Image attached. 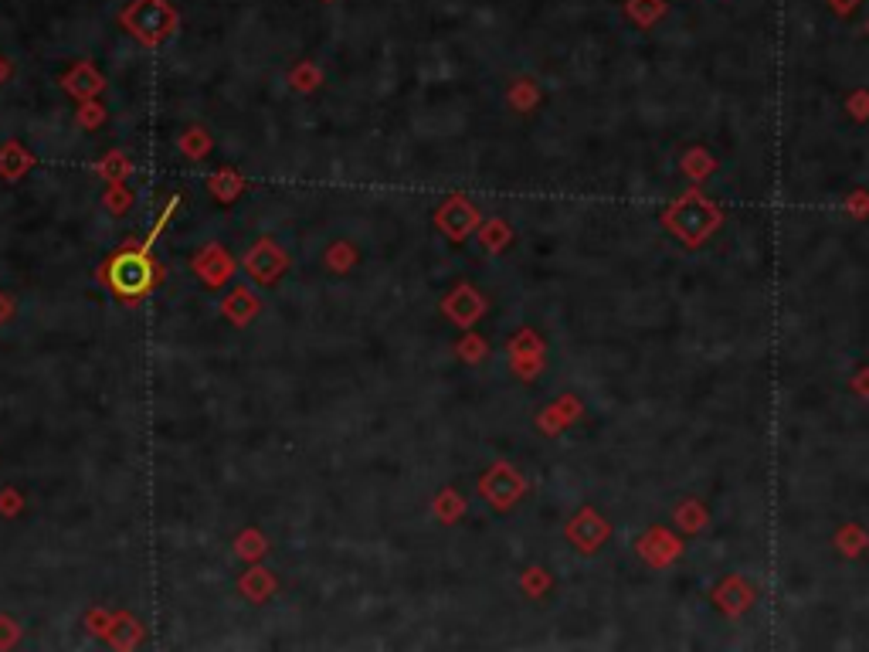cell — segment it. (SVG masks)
Segmentation results:
<instances>
[{"instance_id": "8", "label": "cell", "mask_w": 869, "mask_h": 652, "mask_svg": "<svg viewBox=\"0 0 869 652\" xmlns=\"http://www.w3.org/2000/svg\"><path fill=\"white\" fill-rule=\"evenodd\" d=\"M510 364L523 381L537 377L540 367H544V340H540L533 330H520L510 340Z\"/></svg>"}, {"instance_id": "6", "label": "cell", "mask_w": 869, "mask_h": 652, "mask_svg": "<svg viewBox=\"0 0 869 652\" xmlns=\"http://www.w3.org/2000/svg\"><path fill=\"white\" fill-rule=\"evenodd\" d=\"M608 537H612V523L601 517L598 510H591V506L578 510V517L567 523V540H571L581 554H595Z\"/></svg>"}, {"instance_id": "7", "label": "cell", "mask_w": 869, "mask_h": 652, "mask_svg": "<svg viewBox=\"0 0 869 652\" xmlns=\"http://www.w3.org/2000/svg\"><path fill=\"white\" fill-rule=\"evenodd\" d=\"M435 221H438V228H442L445 235L452 238V242H466L472 231L479 228V211L472 208V204L462 194H452L449 201H445L442 208H438Z\"/></svg>"}, {"instance_id": "10", "label": "cell", "mask_w": 869, "mask_h": 652, "mask_svg": "<svg viewBox=\"0 0 869 652\" xmlns=\"http://www.w3.org/2000/svg\"><path fill=\"white\" fill-rule=\"evenodd\" d=\"M442 310L452 323H459L462 330H469V326H476L479 316L486 313V299L479 296L472 286H455L452 296H445Z\"/></svg>"}, {"instance_id": "11", "label": "cell", "mask_w": 869, "mask_h": 652, "mask_svg": "<svg viewBox=\"0 0 869 652\" xmlns=\"http://www.w3.org/2000/svg\"><path fill=\"white\" fill-rule=\"evenodd\" d=\"M635 547H639V554L652 564V568H666V564H673L676 557L683 554V544L662 527H652Z\"/></svg>"}, {"instance_id": "9", "label": "cell", "mask_w": 869, "mask_h": 652, "mask_svg": "<svg viewBox=\"0 0 869 652\" xmlns=\"http://www.w3.org/2000/svg\"><path fill=\"white\" fill-rule=\"evenodd\" d=\"M194 272L208 289H218L235 276V259H231L221 245H204L201 252L194 255Z\"/></svg>"}, {"instance_id": "4", "label": "cell", "mask_w": 869, "mask_h": 652, "mask_svg": "<svg viewBox=\"0 0 869 652\" xmlns=\"http://www.w3.org/2000/svg\"><path fill=\"white\" fill-rule=\"evenodd\" d=\"M479 493L493 510H510V506L527 493V479H523L510 462H496L489 473L479 479Z\"/></svg>"}, {"instance_id": "2", "label": "cell", "mask_w": 869, "mask_h": 652, "mask_svg": "<svg viewBox=\"0 0 869 652\" xmlns=\"http://www.w3.org/2000/svg\"><path fill=\"white\" fill-rule=\"evenodd\" d=\"M133 242L126 245V252H116L113 259H109L106 265H102V279L109 282V289H113L116 296L123 299H140L150 293L153 286H157V265L150 262V255L146 252H133Z\"/></svg>"}, {"instance_id": "42", "label": "cell", "mask_w": 869, "mask_h": 652, "mask_svg": "<svg viewBox=\"0 0 869 652\" xmlns=\"http://www.w3.org/2000/svg\"><path fill=\"white\" fill-rule=\"evenodd\" d=\"M11 313H14V303H11V299H7L4 293H0V323H4Z\"/></svg>"}, {"instance_id": "34", "label": "cell", "mask_w": 869, "mask_h": 652, "mask_svg": "<svg viewBox=\"0 0 869 652\" xmlns=\"http://www.w3.org/2000/svg\"><path fill=\"white\" fill-rule=\"evenodd\" d=\"M510 102H513L516 109H523V113H527L533 102H537V89H533V82H520V85H516V89L510 92Z\"/></svg>"}, {"instance_id": "44", "label": "cell", "mask_w": 869, "mask_h": 652, "mask_svg": "<svg viewBox=\"0 0 869 652\" xmlns=\"http://www.w3.org/2000/svg\"><path fill=\"white\" fill-rule=\"evenodd\" d=\"M4 79H7V62L0 58V82H4Z\"/></svg>"}, {"instance_id": "26", "label": "cell", "mask_w": 869, "mask_h": 652, "mask_svg": "<svg viewBox=\"0 0 869 652\" xmlns=\"http://www.w3.org/2000/svg\"><path fill=\"white\" fill-rule=\"evenodd\" d=\"M238 554L245 557V561H258V557L265 554V537L258 534V530H245L242 537H238Z\"/></svg>"}, {"instance_id": "32", "label": "cell", "mask_w": 869, "mask_h": 652, "mask_svg": "<svg viewBox=\"0 0 869 652\" xmlns=\"http://www.w3.org/2000/svg\"><path fill=\"white\" fill-rule=\"evenodd\" d=\"M292 85H296L299 92H309L320 85V72H316L313 65H299L296 72H292Z\"/></svg>"}, {"instance_id": "35", "label": "cell", "mask_w": 869, "mask_h": 652, "mask_svg": "<svg viewBox=\"0 0 869 652\" xmlns=\"http://www.w3.org/2000/svg\"><path fill=\"white\" fill-rule=\"evenodd\" d=\"M177 208H180V194H177V197H170V204H167V208H163V211H160V218H157V228H153V231H150V235H146V242H143V248H150L153 242H157V235H160V231H163V228H167L170 214H174Z\"/></svg>"}, {"instance_id": "43", "label": "cell", "mask_w": 869, "mask_h": 652, "mask_svg": "<svg viewBox=\"0 0 869 652\" xmlns=\"http://www.w3.org/2000/svg\"><path fill=\"white\" fill-rule=\"evenodd\" d=\"M832 4H836V11L839 14H849L856 7V0H832Z\"/></svg>"}, {"instance_id": "18", "label": "cell", "mask_w": 869, "mask_h": 652, "mask_svg": "<svg viewBox=\"0 0 869 652\" xmlns=\"http://www.w3.org/2000/svg\"><path fill=\"white\" fill-rule=\"evenodd\" d=\"M109 642H113V646H119V649H133L136 642L143 639V629H140V622L133 619V615H113V629H109V636H106Z\"/></svg>"}, {"instance_id": "5", "label": "cell", "mask_w": 869, "mask_h": 652, "mask_svg": "<svg viewBox=\"0 0 869 652\" xmlns=\"http://www.w3.org/2000/svg\"><path fill=\"white\" fill-rule=\"evenodd\" d=\"M286 269H289V255L282 252L272 238H258V242L248 248L245 272L258 282V286H275Z\"/></svg>"}, {"instance_id": "3", "label": "cell", "mask_w": 869, "mask_h": 652, "mask_svg": "<svg viewBox=\"0 0 869 652\" xmlns=\"http://www.w3.org/2000/svg\"><path fill=\"white\" fill-rule=\"evenodd\" d=\"M119 24H123L136 41H143V45H160V41H167L170 34L177 31L180 17L167 0H133V4L119 14Z\"/></svg>"}, {"instance_id": "23", "label": "cell", "mask_w": 869, "mask_h": 652, "mask_svg": "<svg viewBox=\"0 0 869 652\" xmlns=\"http://www.w3.org/2000/svg\"><path fill=\"white\" fill-rule=\"evenodd\" d=\"M676 520L683 530H690V534H696V530L707 527V506H703L700 500H686L676 506Z\"/></svg>"}, {"instance_id": "22", "label": "cell", "mask_w": 869, "mask_h": 652, "mask_svg": "<svg viewBox=\"0 0 869 652\" xmlns=\"http://www.w3.org/2000/svg\"><path fill=\"white\" fill-rule=\"evenodd\" d=\"M466 513V500H462L455 489H442V493L435 496V517L442 523H455Z\"/></svg>"}, {"instance_id": "27", "label": "cell", "mask_w": 869, "mask_h": 652, "mask_svg": "<svg viewBox=\"0 0 869 652\" xmlns=\"http://www.w3.org/2000/svg\"><path fill=\"white\" fill-rule=\"evenodd\" d=\"M455 350H459V357L466 360V364H479V360L486 357V340L476 337V333H466Z\"/></svg>"}, {"instance_id": "38", "label": "cell", "mask_w": 869, "mask_h": 652, "mask_svg": "<svg viewBox=\"0 0 869 652\" xmlns=\"http://www.w3.org/2000/svg\"><path fill=\"white\" fill-rule=\"evenodd\" d=\"M849 113H853L859 123L869 119V92H853V96H849Z\"/></svg>"}, {"instance_id": "40", "label": "cell", "mask_w": 869, "mask_h": 652, "mask_svg": "<svg viewBox=\"0 0 869 652\" xmlns=\"http://www.w3.org/2000/svg\"><path fill=\"white\" fill-rule=\"evenodd\" d=\"M17 636H21V632H17V622H11L7 615H0V649L14 646Z\"/></svg>"}, {"instance_id": "30", "label": "cell", "mask_w": 869, "mask_h": 652, "mask_svg": "<svg viewBox=\"0 0 869 652\" xmlns=\"http://www.w3.org/2000/svg\"><path fill=\"white\" fill-rule=\"evenodd\" d=\"M520 585H523V591H527L530 598H540L550 588V574L544 568H530L527 574H523Z\"/></svg>"}, {"instance_id": "39", "label": "cell", "mask_w": 869, "mask_h": 652, "mask_svg": "<svg viewBox=\"0 0 869 652\" xmlns=\"http://www.w3.org/2000/svg\"><path fill=\"white\" fill-rule=\"evenodd\" d=\"M846 211L856 214V218H866V214H869V194L866 191H853V197L846 201Z\"/></svg>"}, {"instance_id": "1", "label": "cell", "mask_w": 869, "mask_h": 652, "mask_svg": "<svg viewBox=\"0 0 869 652\" xmlns=\"http://www.w3.org/2000/svg\"><path fill=\"white\" fill-rule=\"evenodd\" d=\"M724 221V211H720L717 201H710L703 191H686L679 194L666 211H662V225L673 238H679L686 248H700L713 231L720 228Z\"/></svg>"}, {"instance_id": "15", "label": "cell", "mask_w": 869, "mask_h": 652, "mask_svg": "<svg viewBox=\"0 0 869 652\" xmlns=\"http://www.w3.org/2000/svg\"><path fill=\"white\" fill-rule=\"evenodd\" d=\"M31 167H34V157L21 147V143H4V147H0V177L4 180L24 177Z\"/></svg>"}, {"instance_id": "36", "label": "cell", "mask_w": 869, "mask_h": 652, "mask_svg": "<svg viewBox=\"0 0 869 652\" xmlns=\"http://www.w3.org/2000/svg\"><path fill=\"white\" fill-rule=\"evenodd\" d=\"M21 506H24V500H21V493H17V489H4V493H0V513H4V517L21 513Z\"/></svg>"}, {"instance_id": "14", "label": "cell", "mask_w": 869, "mask_h": 652, "mask_svg": "<svg viewBox=\"0 0 869 652\" xmlns=\"http://www.w3.org/2000/svg\"><path fill=\"white\" fill-rule=\"evenodd\" d=\"M221 313L228 316L235 326H248L252 323V316L258 313V296L252 293V289H231V293L221 299Z\"/></svg>"}, {"instance_id": "19", "label": "cell", "mask_w": 869, "mask_h": 652, "mask_svg": "<svg viewBox=\"0 0 869 652\" xmlns=\"http://www.w3.org/2000/svg\"><path fill=\"white\" fill-rule=\"evenodd\" d=\"M578 401L574 398H564V401H557L554 408H547L544 415H540V428H544V432H561V428L567 425V422H574V418H578Z\"/></svg>"}, {"instance_id": "28", "label": "cell", "mask_w": 869, "mask_h": 652, "mask_svg": "<svg viewBox=\"0 0 869 652\" xmlns=\"http://www.w3.org/2000/svg\"><path fill=\"white\" fill-rule=\"evenodd\" d=\"M354 262H357V252H354V248H350L347 242L333 245L330 252H326V265H330L333 272H347Z\"/></svg>"}, {"instance_id": "41", "label": "cell", "mask_w": 869, "mask_h": 652, "mask_svg": "<svg viewBox=\"0 0 869 652\" xmlns=\"http://www.w3.org/2000/svg\"><path fill=\"white\" fill-rule=\"evenodd\" d=\"M853 391H856V394H863V398H869V371H859V374L853 377Z\"/></svg>"}, {"instance_id": "21", "label": "cell", "mask_w": 869, "mask_h": 652, "mask_svg": "<svg viewBox=\"0 0 869 652\" xmlns=\"http://www.w3.org/2000/svg\"><path fill=\"white\" fill-rule=\"evenodd\" d=\"M510 238H513V228L506 225L503 218H493L479 228V242H483L486 252H503V248L510 245Z\"/></svg>"}, {"instance_id": "31", "label": "cell", "mask_w": 869, "mask_h": 652, "mask_svg": "<svg viewBox=\"0 0 869 652\" xmlns=\"http://www.w3.org/2000/svg\"><path fill=\"white\" fill-rule=\"evenodd\" d=\"M79 123L85 126V130H96V126L106 123V109H102L99 102L85 99V102H82V109H79Z\"/></svg>"}, {"instance_id": "13", "label": "cell", "mask_w": 869, "mask_h": 652, "mask_svg": "<svg viewBox=\"0 0 869 652\" xmlns=\"http://www.w3.org/2000/svg\"><path fill=\"white\" fill-rule=\"evenodd\" d=\"M62 85H65V92H72V96H79L85 102V99H96L99 96L102 85H106V79H102V75L89 62H79L62 79Z\"/></svg>"}, {"instance_id": "29", "label": "cell", "mask_w": 869, "mask_h": 652, "mask_svg": "<svg viewBox=\"0 0 869 652\" xmlns=\"http://www.w3.org/2000/svg\"><path fill=\"white\" fill-rule=\"evenodd\" d=\"M106 208L113 214H123V211L133 208V194L123 187V180H113V187H109V194H106Z\"/></svg>"}, {"instance_id": "20", "label": "cell", "mask_w": 869, "mask_h": 652, "mask_svg": "<svg viewBox=\"0 0 869 652\" xmlns=\"http://www.w3.org/2000/svg\"><path fill=\"white\" fill-rule=\"evenodd\" d=\"M679 167H683V174L690 180H707L717 163H713V157L703 147H690L683 153V160H679Z\"/></svg>"}, {"instance_id": "17", "label": "cell", "mask_w": 869, "mask_h": 652, "mask_svg": "<svg viewBox=\"0 0 869 652\" xmlns=\"http://www.w3.org/2000/svg\"><path fill=\"white\" fill-rule=\"evenodd\" d=\"M208 187H211V194L218 197L221 204H228V201H235V197L245 191V177L238 174V170L225 167V170H218V174L208 180Z\"/></svg>"}, {"instance_id": "16", "label": "cell", "mask_w": 869, "mask_h": 652, "mask_svg": "<svg viewBox=\"0 0 869 652\" xmlns=\"http://www.w3.org/2000/svg\"><path fill=\"white\" fill-rule=\"evenodd\" d=\"M238 591H242L248 602H265L269 595H275V578H272L269 571L252 568L248 574H242V581H238Z\"/></svg>"}, {"instance_id": "12", "label": "cell", "mask_w": 869, "mask_h": 652, "mask_svg": "<svg viewBox=\"0 0 869 652\" xmlns=\"http://www.w3.org/2000/svg\"><path fill=\"white\" fill-rule=\"evenodd\" d=\"M713 602H717V608L724 615H744L747 608L754 605V591L741 574H730V578L720 581V588L713 591Z\"/></svg>"}, {"instance_id": "25", "label": "cell", "mask_w": 869, "mask_h": 652, "mask_svg": "<svg viewBox=\"0 0 869 652\" xmlns=\"http://www.w3.org/2000/svg\"><path fill=\"white\" fill-rule=\"evenodd\" d=\"M208 150H211V136L204 130H191V133H184V140H180V153L191 160H201Z\"/></svg>"}, {"instance_id": "24", "label": "cell", "mask_w": 869, "mask_h": 652, "mask_svg": "<svg viewBox=\"0 0 869 652\" xmlns=\"http://www.w3.org/2000/svg\"><path fill=\"white\" fill-rule=\"evenodd\" d=\"M836 544H839V551H842V554L856 557V554H863V547H869V537L856 527V523H849V527H842V530H839Z\"/></svg>"}, {"instance_id": "37", "label": "cell", "mask_w": 869, "mask_h": 652, "mask_svg": "<svg viewBox=\"0 0 869 652\" xmlns=\"http://www.w3.org/2000/svg\"><path fill=\"white\" fill-rule=\"evenodd\" d=\"M89 629L99 632V636H109V629H113V615L102 612V608H96V612H89Z\"/></svg>"}, {"instance_id": "33", "label": "cell", "mask_w": 869, "mask_h": 652, "mask_svg": "<svg viewBox=\"0 0 869 652\" xmlns=\"http://www.w3.org/2000/svg\"><path fill=\"white\" fill-rule=\"evenodd\" d=\"M102 174H106L109 180H123L129 174V160L123 157V153H109V157L102 160Z\"/></svg>"}]
</instances>
